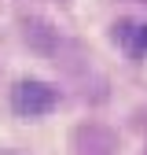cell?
I'll list each match as a JSON object with an SVG mask.
<instances>
[{
  "instance_id": "5b68a950",
  "label": "cell",
  "mask_w": 147,
  "mask_h": 155,
  "mask_svg": "<svg viewBox=\"0 0 147 155\" xmlns=\"http://www.w3.org/2000/svg\"><path fill=\"white\" fill-rule=\"evenodd\" d=\"M143 155H147V151H143Z\"/></svg>"
},
{
  "instance_id": "7a4b0ae2",
  "label": "cell",
  "mask_w": 147,
  "mask_h": 155,
  "mask_svg": "<svg viewBox=\"0 0 147 155\" xmlns=\"http://www.w3.org/2000/svg\"><path fill=\"white\" fill-rule=\"evenodd\" d=\"M118 140L103 126H81L74 133V155H114Z\"/></svg>"
},
{
  "instance_id": "6da1fadb",
  "label": "cell",
  "mask_w": 147,
  "mask_h": 155,
  "mask_svg": "<svg viewBox=\"0 0 147 155\" xmlns=\"http://www.w3.org/2000/svg\"><path fill=\"white\" fill-rule=\"evenodd\" d=\"M55 104H59V89L48 81H37V78H26L11 89V107L22 114V118H41V114H52Z\"/></svg>"
},
{
  "instance_id": "3957f363",
  "label": "cell",
  "mask_w": 147,
  "mask_h": 155,
  "mask_svg": "<svg viewBox=\"0 0 147 155\" xmlns=\"http://www.w3.org/2000/svg\"><path fill=\"white\" fill-rule=\"evenodd\" d=\"M114 41L133 55V59H143L147 55V22H133V18L114 22Z\"/></svg>"
},
{
  "instance_id": "277c9868",
  "label": "cell",
  "mask_w": 147,
  "mask_h": 155,
  "mask_svg": "<svg viewBox=\"0 0 147 155\" xmlns=\"http://www.w3.org/2000/svg\"><path fill=\"white\" fill-rule=\"evenodd\" d=\"M4 155H11V151H4Z\"/></svg>"
}]
</instances>
